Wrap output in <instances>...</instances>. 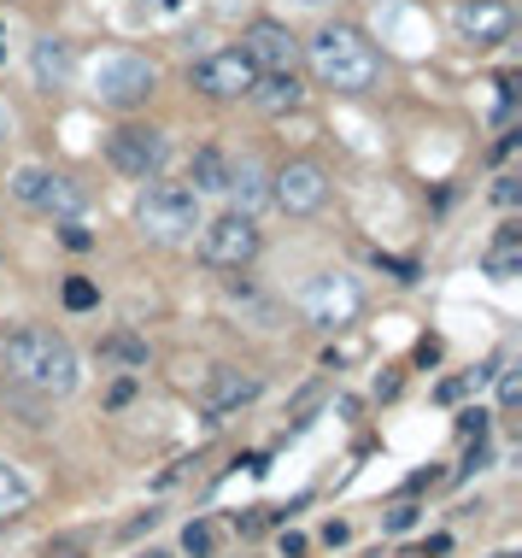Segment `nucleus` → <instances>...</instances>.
Segmentation results:
<instances>
[{
  "label": "nucleus",
  "mask_w": 522,
  "mask_h": 558,
  "mask_svg": "<svg viewBox=\"0 0 522 558\" xmlns=\"http://www.w3.org/2000/svg\"><path fill=\"white\" fill-rule=\"evenodd\" d=\"M0 370H7L12 389L53 400V394L77 389V347L41 324H18L0 335Z\"/></svg>",
  "instance_id": "f257e3e1"
},
{
  "label": "nucleus",
  "mask_w": 522,
  "mask_h": 558,
  "mask_svg": "<svg viewBox=\"0 0 522 558\" xmlns=\"http://www.w3.org/2000/svg\"><path fill=\"white\" fill-rule=\"evenodd\" d=\"M306 60L317 71V83L335 94H370L382 83V53L365 41V30L353 24H323L311 41H306Z\"/></svg>",
  "instance_id": "f03ea898"
},
{
  "label": "nucleus",
  "mask_w": 522,
  "mask_h": 558,
  "mask_svg": "<svg viewBox=\"0 0 522 558\" xmlns=\"http://www.w3.org/2000/svg\"><path fill=\"white\" fill-rule=\"evenodd\" d=\"M136 224L153 241H165V248H182V241L200 236L206 212H200V194L188 189V182H148V194H141V206H136Z\"/></svg>",
  "instance_id": "7ed1b4c3"
},
{
  "label": "nucleus",
  "mask_w": 522,
  "mask_h": 558,
  "mask_svg": "<svg viewBox=\"0 0 522 558\" xmlns=\"http://www.w3.org/2000/svg\"><path fill=\"white\" fill-rule=\"evenodd\" d=\"M258 248H265V236H258L253 212H224V218L200 224V259L212 270H246Z\"/></svg>",
  "instance_id": "20e7f679"
},
{
  "label": "nucleus",
  "mask_w": 522,
  "mask_h": 558,
  "mask_svg": "<svg viewBox=\"0 0 522 558\" xmlns=\"http://www.w3.org/2000/svg\"><path fill=\"white\" fill-rule=\"evenodd\" d=\"M158 89V71L153 60H141V53H106V60L94 65V94H100V106H141V100H153Z\"/></svg>",
  "instance_id": "39448f33"
},
{
  "label": "nucleus",
  "mask_w": 522,
  "mask_h": 558,
  "mask_svg": "<svg viewBox=\"0 0 522 558\" xmlns=\"http://www.w3.org/2000/svg\"><path fill=\"white\" fill-rule=\"evenodd\" d=\"M12 194H18L24 206H36V212H53V218H77V212L89 206V189H82L77 177L36 170V165H24L18 177H12Z\"/></svg>",
  "instance_id": "423d86ee"
},
{
  "label": "nucleus",
  "mask_w": 522,
  "mask_h": 558,
  "mask_svg": "<svg viewBox=\"0 0 522 558\" xmlns=\"http://www.w3.org/2000/svg\"><path fill=\"white\" fill-rule=\"evenodd\" d=\"M188 83H194L200 94H212V100H246L253 83H258V71L241 48H224V53H206V60L188 65Z\"/></svg>",
  "instance_id": "0eeeda50"
},
{
  "label": "nucleus",
  "mask_w": 522,
  "mask_h": 558,
  "mask_svg": "<svg viewBox=\"0 0 522 558\" xmlns=\"http://www.w3.org/2000/svg\"><path fill=\"white\" fill-rule=\"evenodd\" d=\"M165 153H170L165 148V130H153V124H124V130H112V141H106L112 170H124V177H136V182L158 177Z\"/></svg>",
  "instance_id": "6e6552de"
},
{
  "label": "nucleus",
  "mask_w": 522,
  "mask_h": 558,
  "mask_svg": "<svg viewBox=\"0 0 522 558\" xmlns=\"http://www.w3.org/2000/svg\"><path fill=\"white\" fill-rule=\"evenodd\" d=\"M270 200H277L288 218H311V212H323V206H329V177H323V165H311V160L282 165L277 182H270Z\"/></svg>",
  "instance_id": "1a4fd4ad"
},
{
  "label": "nucleus",
  "mask_w": 522,
  "mask_h": 558,
  "mask_svg": "<svg viewBox=\"0 0 522 558\" xmlns=\"http://www.w3.org/2000/svg\"><path fill=\"white\" fill-rule=\"evenodd\" d=\"M300 306H306V318L317 329H341V324H353L358 312H365V294H358L353 277H341V270H335V277H317Z\"/></svg>",
  "instance_id": "9d476101"
},
{
  "label": "nucleus",
  "mask_w": 522,
  "mask_h": 558,
  "mask_svg": "<svg viewBox=\"0 0 522 558\" xmlns=\"http://www.w3.org/2000/svg\"><path fill=\"white\" fill-rule=\"evenodd\" d=\"M517 12L505 7V0H458L453 7V30L458 41H470V48H499L505 36H511Z\"/></svg>",
  "instance_id": "9b49d317"
},
{
  "label": "nucleus",
  "mask_w": 522,
  "mask_h": 558,
  "mask_svg": "<svg viewBox=\"0 0 522 558\" xmlns=\"http://www.w3.org/2000/svg\"><path fill=\"white\" fill-rule=\"evenodd\" d=\"M241 53L253 60V71L265 77V71H294V53H300V41L288 36V24L277 18H258V24H246V41H241Z\"/></svg>",
  "instance_id": "f8f14e48"
},
{
  "label": "nucleus",
  "mask_w": 522,
  "mask_h": 558,
  "mask_svg": "<svg viewBox=\"0 0 522 558\" xmlns=\"http://www.w3.org/2000/svg\"><path fill=\"white\" fill-rule=\"evenodd\" d=\"M246 400H258V377H246L235 365H212L200 382V406L206 411H241Z\"/></svg>",
  "instance_id": "ddd939ff"
},
{
  "label": "nucleus",
  "mask_w": 522,
  "mask_h": 558,
  "mask_svg": "<svg viewBox=\"0 0 522 558\" xmlns=\"http://www.w3.org/2000/svg\"><path fill=\"white\" fill-rule=\"evenodd\" d=\"M30 71H36L41 89L53 94V89H65V83L77 77V60H71V48H65L60 36H41L36 48H30Z\"/></svg>",
  "instance_id": "4468645a"
},
{
  "label": "nucleus",
  "mask_w": 522,
  "mask_h": 558,
  "mask_svg": "<svg viewBox=\"0 0 522 558\" xmlns=\"http://www.w3.org/2000/svg\"><path fill=\"white\" fill-rule=\"evenodd\" d=\"M246 100H253L258 112H270V118H282V112H294L300 100H306V89H300L294 71H265V77L253 83V94H246Z\"/></svg>",
  "instance_id": "2eb2a0df"
},
{
  "label": "nucleus",
  "mask_w": 522,
  "mask_h": 558,
  "mask_svg": "<svg viewBox=\"0 0 522 558\" xmlns=\"http://www.w3.org/2000/svg\"><path fill=\"white\" fill-rule=\"evenodd\" d=\"M229 170H235V165H229L217 148H200L194 165H188V189H194V194H229Z\"/></svg>",
  "instance_id": "dca6fc26"
},
{
  "label": "nucleus",
  "mask_w": 522,
  "mask_h": 558,
  "mask_svg": "<svg viewBox=\"0 0 522 558\" xmlns=\"http://www.w3.org/2000/svg\"><path fill=\"white\" fill-rule=\"evenodd\" d=\"M100 359H112V365H124V370H141V365H148V341L129 335V329H118V335L100 341Z\"/></svg>",
  "instance_id": "f3484780"
},
{
  "label": "nucleus",
  "mask_w": 522,
  "mask_h": 558,
  "mask_svg": "<svg viewBox=\"0 0 522 558\" xmlns=\"http://www.w3.org/2000/svg\"><path fill=\"white\" fill-rule=\"evenodd\" d=\"M24 506H30V482L18 477V465L0 459V523H12Z\"/></svg>",
  "instance_id": "a211bd4d"
},
{
  "label": "nucleus",
  "mask_w": 522,
  "mask_h": 558,
  "mask_svg": "<svg viewBox=\"0 0 522 558\" xmlns=\"http://www.w3.org/2000/svg\"><path fill=\"white\" fill-rule=\"evenodd\" d=\"M182 553H188V558H212V553H217V529H212V523H188V529H182Z\"/></svg>",
  "instance_id": "6ab92c4d"
},
{
  "label": "nucleus",
  "mask_w": 522,
  "mask_h": 558,
  "mask_svg": "<svg viewBox=\"0 0 522 558\" xmlns=\"http://www.w3.org/2000/svg\"><path fill=\"white\" fill-rule=\"evenodd\" d=\"M188 7H194V0H141L136 18H148V24H170V18H182Z\"/></svg>",
  "instance_id": "aec40b11"
},
{
  "label": "nucleus",
  "mask_w": 522,
  "mask_h": 558,
  "mask_svg": "<svg viewBox=\"0 0 522 558\" xmlns=\"http://www.w3.org/2000/svg\"><path fill=\"white\" fill-rule=\"evenodd\" d=\"M94 300H100V289H94L89 277H71V282H65V306H71V312H89Z\"/></svg>",
  "instance_id": "412c9836"
},
{
  "label": "nucleus",
  "mask_w": 522,
  "mask_h": 558,
  "mask_svg": "<svg viewBox=\"0 0 522 558\" xmlns=\"http://www.w3.org/2000/svg\"><path fill=\"white\" fill-rule=\"evenodd\" d=\"M60 241H65V248H71V253H89V248H94V236H89V230H82V224H77V218H65V224H60Z\"/></svg>",
  "instance_id": "4be33fe9"
},
{
  "label": "nucleus",
  "mask_w": 522,
  "mask_h": 558,
  "mask_svg": "<svg viewBox=\"0 0 522 558\" xmlns=\"http://www.w3.org/2000/svg\"><path fill=\"white\" fill-rule=\"evenodd\" d=\"M517 400H522V382H517V370H499V406L511 411Z\"/></svg>",
  "instance_id": "5701e85b"
},
{
  "label": "nucleus",
  "mask_w": 522,
  "mask_h": 558,
  "mask_svg": "<svg viewBox=\"0 0 522 558\" xmlns=\"http://www.w3.org/2000/svg\"><path fill=\"white\" fill-rule=\"evenodd\" d=\"M417 523V506H394V511H387V529H394V535H399V529H411Z\"/></svg>",
  "instance_id": "b1692460"
},
{
  "label": "nucleus",
  "mask_w": 522,
  "mask_h": 558,
  "mask_svg": "<svg viewBox=\"0 0 522 558\" xmlns=\"http://www.w3.org/2000/svg\"><path fill=\"white\" fill-rule=\"evenodd\" d=\"M458 429H463V435H475V441H482V435H487V411H463V423H458Z\"/></svg>",
  "instance_id": "393cba45"
},
{
  "label": "nucleus",
  "mask_w": 522,
  "mask_h": 558,
  "mask_svg": "<svg viewBox=\"0 0 522 558\" xmlns=\"http://www.w3.org/2000/svg\"><path fill=\"white\" fill-rule=\"evenodd\" d=\"M493 200H499V206H517V182L499 177V182H493Z\"/></svg>",
  "instance_id": "a878e982"
},
{
  "label": "nucleus",
  "mask_w": 522,
  "mask_h": 558,
  "mask_svg": "<svg viewBox=\"0 0 522 558\" xmlns=\"http://www.w3.org/2000/svg\"><path fill=\"white\" fill-rule=\"evenodd\" d=\"M282 558H306V535H294V529H288V535H282Z\"/></svg>",
  "instance_id": "bb28decb"
},
{
  "label": "nucleus",
  "mask_w": 522,
  "mask_h": 558,
  "mask_svg": "<svg viewBox=\"0 0 522 558\" xmlns=\"http://www.w3.org/2000/svg\"><path fill=\"white\" fill-rule=\"evenodd\" d=\"M77 553H82V541H53V547L41 553V558H77Z\"/></svg>",
  "instance_id": "cd10ccee"
},
{
  "label": "nucleus",
  "mask_w": 522,
  "mask_h": 558,
  "mask_svg": "<svg viewBox=\"0 0 522 558\" xmlns=\"http://www.w3.org/2000/svg\"><path fill=\"white\" fill-rule=\"evenodd\" d=\"M434 359H441V341H434V335L417 341V365H434Z\"/></svg>",
  "instance_id": "c85d7f7f"
},
{
  "label": "nucleus",
  "mask_w": 522,
  "mask_h": 558,
  "mask_svg": "<svg viewBox=\"0 0 522 558\" xmlns=\"http://www.w3.org/2000/svg\"><path fill=\"white\" fill-rule=\"evenodd\" d=\"M12 136V112H7V100H0V141Z\"/></svg>",
  "instance_id": "c756f323"
},
{
  "label": "nucleus",
  "mask_w": 522,
  "mask_h": 558,
  "mask_svg": "<svg viewBox=\"0 0 522 558\" xmlns=\"http://www.w3.org/2000/svg\"><path fill=\"white\" fill-rule=\"evenodd\" d=\"M294 7H329V0H294Z\"/></svg>",
  "instance_id": "7c9ffc66"
},
{
  "label": "nucleus",
  "mask_w": 522,
  "mask_h": 558,
  "mask_svg": "<svg viewBox=\"0 0 522 558\" xmlns=\"http://www.w3.org/2000/svg\"><path fill=\"white\" fill-rule=\"evenodd\" d=\"M148 558H170V553H148Z\"/></svg>",
  "instance_id": "2f4dec72"
}]
</instances>
